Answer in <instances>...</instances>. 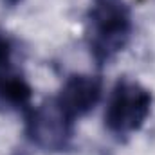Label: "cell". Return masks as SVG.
<instances>
[{
  "label": "cell",
  "mask_w": 155,
  "mask_h": 155,
  "mask_svg": "<svg viewBox=\"0 0 155 155\" xmlns=\"http://www.w3.org/2000/svg\"><path fill=\"white\" fill-rule=\"evenodd\" d=\"M132 16L121 0L94 2L88 13V47L94 61L105 65L128 45Z\"/></svg>",
  "instance_id": "6da1fadb"
},
{
  "label": "cell",
  "mask_w": 155,
  "mask_h": 155,
  "mask_svg": "<svg viewBox=\"0 0 155 155\" xmlns=\"http://www.w3.org/2000/svg\"><path fill=\"white\" fill-rule=\"evenodd\" d=\"M152 92L134 79H119L108 97L105 110V126L119 139L130 137L143 128L152 112Z\"/></svg>",
  "instance_id": "7a4b0ae2"
},
{
  "label": "cell",
  "mask_w": 155,
  "mask_h": 155,
  "mask_svg": "<svg viewBox=\"0 0 155 155\" xmlns=\"http://www.w3.org/2000/svg\"><path fill=\"white\" fill-rule=\"evenodd\" d=\"M27 135L45 152H61L69 146L74 123L67 116L56 99H49L40 107H33L27 114Z\"/></svg>",
  "instance_id": "3957f363"
},
{
  "label": "cell",
  "mask_w": 155,
  "mask_h": 155,
  "mask_svg": "<svg viewBox=\"0 0 155 155\" xmlns=\"http://www.w3.org/2000/svg\"><path fill=\"white\" fill-rule=\"evenodd\" d=\"M103 96V81L99 76L90 74H72L67 78L61 90L54 97L60 108L76 121L79 117L87 116L96 108Z\"/></svg>",
  "instance_id": "277c9868"
},
{
  "label": "cell",
  "mask_w": 155,
  "mask_h": 155,
  "mask_svg": "<svg viewBox=\"0 0 155 155\" xmlns=\"http://www.w3.org/2000/svg\"><path fill=\"white\" fill-rule=\"evenodd\" d=\"M33 99V88L25 78L11 69L0 72V110L5 112H29Z\"/></svg>",
  "instance_id": "5b68a950"
},
{
  "label": "cell",
  "mask_w": 155,
  "mask_h": 155,
  "mask_svg": "<svg viewBox=\"0 0 155 155\" xmlns=\"http://www.w3.org/2000/svg\"><path fill=\"white\" fill-rule=\"evenodd\" d=\"M11 69V45L7 38L0 36V72Z\"/></svg>",
  "instance_id": "8992f818"
},
{
  "label": "cell",
  "mask_w": 155,
  "mask_h": 155,
  "mask_svg": "<svg viewBox=\"0 0 155 155\" xmlns=\"http://www.w3.org/2000/svg\"><path fill=\"white\" fill-rule=\"evenodd\" d=\"M22 0H4V4L5 5H9V7H13V5H16V4H20Z\"/></svg>",
  "instance_id": "52a82bcc"
},
{
  "label": "cell",
  "mask_w": 155,
  "mask_h": 155,
  "mask_svg": "<svg viewBox=\"0 0 155 155\" xmlns=\"http://www.w3.org/2000/svg\"><path fill=\"white\" fill-rule=\"evenodd\" d=\"M94 2H107V0H94Z\"/></svg>",
  "instance_id": "ba28073f"
}]
</instances>
